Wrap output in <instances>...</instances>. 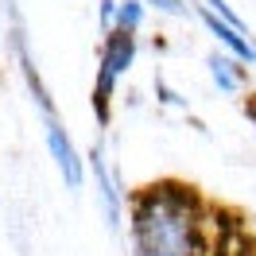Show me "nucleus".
Segmentation results:
<instances>
[{"label": "nucleus", "mask_w": 256, "mask_h": 256, "mask_svg": "<svg viewBox=\"0 0 256 256\" xmlns=\"http://www.w3.org/2000/svg\"><path fill=\"white\" fill-rule=\"evenodd\" d=\"M132 256H202L210 252L206 202L194 186L163 178L128 198Z\"/></svg>", "instance_id": "nucleus-1"}, {"label": "nucleus", "mask_w": 256, "mask_h": 256, "mask_svg": "<svg viewBox=\"0 0 256 256\" xmlns=\"http://www.w3.org/2000/svg\"><path fill=\"white\" fill-rule=\"evenodd\" d=\"M140 54V39L132 32H105L101 39V50H97V74H94V90H90V109H94L97 124L109 128L112 120V97H116V86L124 78L132 62Z\"/></svg>", "instance_id": "nucleus-2"}, {"label": "nucleus", "mask_w": 256, "mask_h": 256, "mask_svg": "<svg viewBox=\"0 0 256 256\" xmlns=\"http://www.w3.org/2000/svg\"><path fill=\"white\" fill-rule=\"evenodd\" d=\"M4 12H8V47H12V54H16V62H20V74H24V82H28V94H32L35 109H39V116H43V124H47V120H58L54 101H50V90L43 86L39 66H35V58H32V47H28V32H24L20 8L12 4V0H4Z\"/></svg>", "instance_id": "nucleus-3"}, {"label": "nucleus", "mask_w": 256, "mask_h": 256, "mask_svg": "<svg viewBox=\"0 0 256 256\" xmlns=\"http://www.w3.org/2000/svg\"><path fill=\"white\" fill-rule=\"evenodd\" d=\"M86 171H90V178H94L97 194H101V206H105V222H109V229H120V222H124V206H128V190L120 186V175H116V167H112L109 156H105V144L90 148Z\"/></svg>", "instance_id": "nucleus-4"}, {"label": "nucleus", "mask_w": 256, "mask_h": 256, "mask_svg": "<svg viewBox=\"0 0 256 256\" xmlns=\"http://www.w3.org/2000/svg\"><path fill=\"white\" fill-rule=\"evenodd\" d=\"M43 136H47V152H50V160H54V167H58L62 182L70 190H82V182H86V160H82V152L74 148L70 132H66L58 120H47V124H43Z\"/></svg>", "instance_id": "nucleus-5"}, {"label": "nucleus", "mask_w": 256, "mask_h": 256, "mask_svg": "<svg viewBox=\"0 0 256 256\" xmlns=\"http://www.w3.org/2000/svg\"><path fill=\"white\" fill-rule=\"evenodd\" d=\"M194 8V16L202 20V28H206L218 43H222V50H229V54H237L240 62H248V66H256V43L248 39V32L244 28H233V24H225L222 16H214L206 4H190Z\"/></svg>", "instance_id": "nucleus-6"}, {"label": "nucleus", "mask_w": 256, "mask_h": 256, "mask_svg": "<svg viewBox=\"0 0 256 256\" xmlns=\"http://www.w3.org/2000/svg\"><path fill=\"white\" fill-rule=\"evenodd\" d=\"M206 70H210V82L222 94H240L244 82H248V62H240L237 54H229V50H214L206 58Z\"/></svg>", "instance_id": "nucleus-7"}, {"label": "nucleus", "mask_w": 256, "mask_h": 256, "mask_svg": "<svg viewBox=\"0 0 256 256\" xmlns=\"http://www.w3.org/2000/svg\"><path fill=\"white\" fill-rule=\"evenodd\" d=\"M144 12H148L144 0H120V4H116V28L136 35L144 28ZM116 28H112V32H116Z\"/></svg>", "instance_id": "nucleus-8"}, {"label": "nucleus", "mask_w": 256, "mask_h": 256, "mask_svg": "<svg viewBox=\"0 0 256 256\" xmlns=\"http://www.w3.org/2000/svg\"><path fill=\"white\" fill-rule=\"evenodd\" d=\"M198 4H206L210 12H214V16H222L225 24H233V28H244V20L233 12V4H229V0H198ZM244 32H248V28H244Z\"/></svg>", "instance_id": "nucleus-9"}, {"label": "nucleus", "mask_w": 256, "mask_h": 256, "mask_svg": "<svg viewBox=\"0 0 256 256\" xmlns=\"http://www.w3.org/2000/svg\"><path fill=\"white\" fill-rule=\"evenodd\" d=\"M116 4L120 0H97V20H101V32L116 28Z\"/></svg>", "instance_id": "nucleus-10"}, {"label": "nucleus", "mask_w": 256, "mask_h": 256, "mask_svg": "<svg viewBox=\"0 0 256 256\" xmlns=\"http://www.w3.org/2000/svg\"><path fill=\"white\" fill-rule=\"evenodd\" d=\"M144 4H152V8H160L163 16H190V8H186L182 0H144Z\"/></svg>", "instance_id": "nucleus-11"}, {"label": "nucleus", "mask_w": 256, "mask_h": 256, "mask_svg": "<svg viewBox=\"0 0 256 256\" xmlns=\"http://www.w3.org/2000/svg\"><path fill=\"white\" fill-rule=\"evenodd\" d=\"M156 97H160L163 105H171V109H182V105H186V101H182V97H178L167 82H160V78H156Z\"/></svg>", "instance_id": "nucleus-12"}, {"label": "nucleus", "mask_w": 256, "mask_h": 256, "mask_svg": "<svg viewBox=\"0 0 256 256\" xmlns=\"http://www.w3.org/2000/svg\"><path fill=\"white\" fill-rule=\"evenodd\" d=\"M244 116H248V120H252V128H256V94L244 97Z\"/></svg>", "instance_id": "nucleus-13"}]
</instances>
